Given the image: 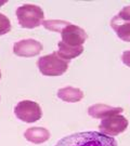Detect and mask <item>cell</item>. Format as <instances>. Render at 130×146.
I'll list each match as a JSON object with an SVG mask.
<instances>
[{"mask_svg":"<svg viewBox=\"0 0 130 146\" xmlns=\"http://www.w3.org/2000/svg\"><path fill=\"white\" fill-rule=\"evenodd\" d=\"M55 146H118L113 136L97 131L74 133L61 139Z\"/></svg>","mask_w":130,"mask_h":146,"instance_id":"1","label":"cell"},{"mask_svg":"<svg viewBox=\"0 0 130 146\" xmlns=\"http://www.w3.org/2000/svg\"><path fill=\"white\" fill-rule=\"evenodd\" d=\"M38 68L43 76H61L67 70L68 61L63 60L57 52L48 54L38 60Z\"/></svg>","mask_w":130,"mask_h":146,"instance_id":"2","label":"cell"},{"mask_svg":"<svg viewBox=\"0 0 130 146\" xmlns=\"http://www.w3.org/2000/svg\"><path fill=\"white\" fill-rule=\"evenodd\" d=\"M16 16L21 27L35 28L42 24L45 13L38 5H24L16 9Z\"/></svg>","mask_w":130,"mask_h":146,"instance_id":"3","label":"cell"},{"mask_svg":"<svg viewBox=\"0 0 130 146\" xmlns=\"http://www.w3.org/2000/svg\"><path fill=\"white\" fill-rule=\"evenodd\" d=\"M14 114L24 122H35L41 118L42 111L38 103L33 101H21L14 107Z\"/></svg>","mask_w":130,"mask_h":146,"instance_id":"4","label":"cell"},{"mask_svg":"<svg viewBox=\"0 0 130 146\" xmlns=\"http://www.w3.org/2000/svg\"><path fill=\"white\" fill-rule=\"evenodd\" d=\"M128 127V120L126 117L116 114L102 119L99 125L101 133L109 136H116L123 133Z\"/></svg>","mask_w":130,"mask_h":146,"instance_id":"5","label":"cell"},{"mask_svg":"<svg viewBox=\"0 0 130 146\" xmlns=\"http://www.w3.org/2000/svg\"><path fill=\"white\" fill-rule=\"evenodd\" d=\"M61 36H62L63 43L72 48L83 46L88 38L87 33L83 28L76 26L72 23H68V25H66L61 31Z\"/></svg>","mask_w":130,"mask_h":146,"instance_id":"6","label":"cell"},{"mask_svg":"<svg viewBox=\"0 0 130 146\" xmlns=\"http://www.w3.org/2000/svg\"><path fill=\"white\" fill-rule=\"evenodd\" d=\"M42 44L35 39H23L14 43L13 52L17 56L31 58L41 52Z\"/></svg>","mask_w":130,"mask_h":146,"instance_id":"7","label":"cell"},{"mask_svg":"<svg viewBox=\"0 0 130 146\" xmlns=\"http://www.w3.org/2000/svg\"><path fill=\"white\" fill-rule=\"evenodd\" d=\"M121 107H112L109 105L104 104H95L90 106L88 108V114L93 118H98V119H104L107 118L112 115H116V114H120L123 111Z\"/></svg>","mask_w":130,"mask_h":146,"instance_id":"8","label":"cell"},{"mask_svg":"<svg viewBox=\"0 0 130 146\" xmlns=\"http://www.w3.org/2000/svg\"><path fill=\"white\" fill-rule=\"evenodd\" d=\"M24 137L34 144H41L50 139V132L41 127L29 128L24 132Z\"/></svg>","mask_w":130,"mask_h":146,"instance_id":"9","label":"cell"},{"mask_svg":"<svg viewBox=\"0 0 130 146\" xmlns=\"http://www.w3.org/2000/svg\"><path fill=\"white\" fill-rule=\"evenodd\" d=\"M57 98L64 102L75 103V102H79L83 99V92L80 89L66 87V88L60 89L57 91Z\"/></svg>","mask_w":130,"mask_h":146,"instance_id":"10","label":"cell"},{"mask_svg":"<svg viewBox=\"0 0 130 146\" xmlns=\"http://www.w3.org/2000/svg\"><path fill=\"white\" fill-rule=\"evenodd\" d=\"M111 26L116 31L119 39L130 42V22L120 21L119 19H117V16H114L111 21Z\"/></svg>","mask_w":130,"mask_h":146,"instance_id":"11","label":"cell"},{"mask_svg":"<svg viewBox=\"0 0 130 146\" xmlns=\"http://www.w3.org/2000/svg\"><path fill=\"white\" fill-rule=\"evenodd\" d=\"M57 47H59V51H57V54L59 56H61L63 60L65 61H71L72 58H77L78 55H80L81 53L83 52V47L80 46V47L77 48H72L66 46L65 43H63L62 41H60L57 43Z\"/></svg>","mask_w":130,"mask_h":146,"instance_id":"12","label":"cell"},{"mask_svg":"<svg viewBox=\"0 0 130 146\" xmlns=\"http://www.w3.org/2000/svg\"><path fill=\"white\" fill-rule=\"evenodd\" d=\"M42 25H43L45 28H47L48 31L61 33L63 28L66 25H68V22L59 21V20H48V21L42 22Z\"/></svg>","mask_w":130,"mask_h":146,"instance_id":"13","label":"cell"},{"mask_svg":"<svg viewBox=\"0 0 130 146\" xmlns=\"http://www.w3.org/2000/svg\"><path fill=\"white\" fill-rule=\"evenodd\" d=\"M11 31V23L10 20L5 15L0 13V36L5 35Z\"/></svg>","mask_w":130,"mask_h":146,"instance_id":"14","label":"cell"},{"mask_svg":"<svg viewBox=\"0 0 130 146\" xmlns=\"http://www.w3.org/2000/svg\"><path fill=\"white\" fill-rule=\"evenodd\" d=\"M116 16H117V19H119L120 21L130 22V5L125 7Z\"/></svg>","mask_w":130,"mask_h":146,"instance_id":"15","label":"cell"},{"mask_svg":"<svg viewBox=\"0 0 130 146\" xmlns=\"http://www.w3.org/2000/svg\"><path fill=\"white\" fill-rule=\"evenodd\" d=\"M121 61H123V63L125 64L126 66L130 67V50L125 51V52L123 53V55H121Z\"/></svg>","mask_w":130,"mask_h":146,"instance_id":"16","label":"cell"},{"mask_svg":"<svg viewBox=\"0 0 130 146\" xmlns=\"http://www.w3.org/2000/svg\"><path fill=\"white\" fill-rule=\"evenodd\" d=\"M7 3V1H0V7H2L3 5H5Z\"/></svg>","mask_w":130,"mask_h":146,"instance_id":"17","label":"cell"},{"mask_svg":"<svg viewBox=\"0 0 130 146\" xmlns=\"http://www.w3.org/2000/svg\"><path fill=\"white\" fill-rule=\"evenodd\" d=\"M0 79H1V72H0Z\"/></svg>","mask_w":130,"mask_h":146,"instance_id":"18","label":"cell"}]
</instances>
